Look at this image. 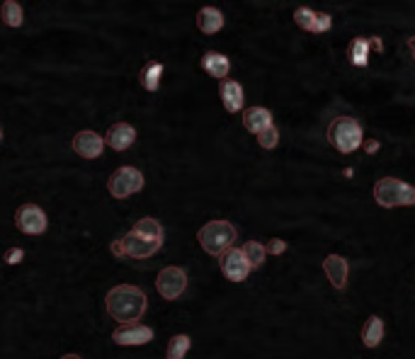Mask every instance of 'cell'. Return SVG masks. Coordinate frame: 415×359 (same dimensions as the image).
Returning <instances> with one entry per match:
<instances>
[{
    "label": "cell",
    "mask_w": 415,
    "mask_h": 359,
    "mask_svg": "<svg viewBox=\"0 0 415 359\" xmlns=\"http://www.w3.org/2000/svg\"><path fill=\"white\" fill-rule=\"evenodd\" d=\"M146 294L134 284H120L115 289L107 291L105 296V306H107V314L115 318L120 326L127 323H139V318L146 311Z\"/></svg>",
    "instance_id": "obj_1"
},
{
    "label": "cell",
    "mask_w": 415,
    "mask_h": 359,
    "mask_svg": "<svg viewBox=\"0 0 415 359\" xmlns=\"http://www.w3.org/2000/svg\"><path fill=\"white\" fill-rule=\"evenodd\" d=\"M199 245L204 248L209 255L221 257L236 240V226L231 221H209L199 228L197 233Z\"/></svg>",
    "instance_id": "obj_2"
},
{
    "label": "cell",
    "mask_w": 415,
    "mask_h": 359,
    "mask_svg": "<svg viewBox=\"0 0 415 359\" xmlns=\"http://www.w3.org/2000/svg\"><path fill=\"white\" fill-rule=\"evenodd\" d=\"M374 199L379 207H413L415 204V187L408 182L396 180V178H382L374 185Z\"/></svg>",
    "instance_id": "obj_3"
},
{
    "label": "cell",
    "mask_w": 415,
    "mask_h": 359,
    "mask_svg": "<svg viewBox=\"0 0 415 359\" xmlns=\"http://www.w3.org/2000/svg\"><path fill=\"white\" fill-rule=\"evenodd\" d=\"M328 141L340 153H352L362 146V127L352 117H335L328 124Z\"/></svg>",
    "instance_id": "obj_4"
},
{
    "label": "cell",
    "mask_w": 415,
    "mask_h": 359,
    "mask_svg": "<svg viewBox=\"0 0 415 359\" xmlns=\"http://www.w3.org/2000/svg\"><path fill=\"white\" fill-rule=\"evenodd\" d=\"M141 187H144V175H141V170H136L132 166H124L120 170H115L107 180V190L115 199L132 197V194L139 192Z\"/></svg>",
    "instance_id": "obj_5"
},
{
    "label": "cell",
    "mask_w": 415,
    "mask_h": 359,
    "mask_svg": "<svg viewBox=\"0 0 415 359\" xmlns=\"http://www.w3.org/2000/svg\"><path fill=\"white\" fill-rule=\"evenodd\" d=\"M156 289L163 299L173 301V299L182 296V291L187 289V274L182 267H163L158 272L156 279Z\"/></svg>",
    "instance_id": "obj_6"
},
{
    "label": "cell",
    "mask_w": 415,
    "mask_h": 359,
    "mask_svg": "<svg viewBox=\"0 0 415 359\" xmlns=\"http://www.w3.org/2000/svg\"><path fill=\"white\" fill-rule=\"evenodd\" d=\"M15 223L25 235H41L46 231V226H49L44 209L37 207V204H22L15 211Z\"/></svg>",
    "instance_id": "obj_7"
},
{
    "label": "cell",
    "mask_w": 415,
    "mask_h": 359,
    "mask_svg": "<svg viewBox=\"0 0 415 359\" xmlns=\"http://www.w3.org/2000/svg\"><path fill=\"white\" fill-rule=\"evenodd\" d=\"M163 240L161 238H146L141 233H127L122 238V248H124V255L127 257H134V260H146V257L156 255L161 250Z\"/></svg>",
    "instance_id": "obj_8"
},
{
    "label": "cell",
    "mask_w": 415,
    "mask_h": 359,
    "mask_svg": "<svg viewBox=\"0 0 415 359\" xmlns=\"http://www.w3.org/2000/svg\"><path fill=\"white\" fill-rule=\"evenodd\" d=\"M221 272L226 279L231 282H246L248 274H251V264H248L246 255H243L241 248H228L226 252L221 255Z\"/></svg>",
    "instance_id": "obj_9"
},
{
    "label": "cell",
    "mask_w": 415,
    "mask_h": 359,
    "mask_svg": "<svg viewBox=\"0 0 415 359\" xmlns=\"http://www.w3.org/2000/svg\"><path fill=\"white\" fill-rule=\"evenodd\" d=\"M112 340H115L117 345H124V347L146 345L153 340V331L148 326H141V323H127V326H120L115 333H112Z\"/></svg>",
    "instance_id": "obj_10"
},
{
    "label": "cell",
    "mask_w": 415,
    "mask_h": 359,
    "mask_svg": "<svg viewBox=\"0 0 415 359\" xmlns=\"http://www.w3.org/2000/svg\"><path fill=\"white\" fill-rule=\"evenodd\" d=\"M103 149H105V136L95 132H78L73 136V151L78 153L83 158H98L103 156Z\"/></svg>",
    "instance_id": "obj_11"
},
{
    "label": "cell",
    "mask_w": 415,
    "mask_h": 359,
    "mask_svg": "<svg viewBox=\"0 0 415 359\" xmlns=\"http://www.w3.org/2000/svg\"><path fill=\"white\" fill-rule=\"evenodd\" d=\"M134 141H136V129L132 124H127V122H117L105 134V144L115 151H127Z\"/></svg>",
    "instance_id": "obj_12"
},
{
    "label": "cell",
    "mask_w": 415,
    "mask_h": 359,
    "mask_svg": "<svg viewBox=\"0 0 415 359\" xmlns=\"http://www.w3.org/2000/svg\"><path fill=\"white\" fill-rule=\"evenodd\" d=\"M323 272L328 274L330 284H333L337 291H342L347 286V260L345 257L328 255L323 260Z\"/></svg>",
    "instance_id": "obj_13"
},
{
    "label": "cell",
    "mask_w": 415,
    "mask_h": 359,
    "mask_svg": "<svg viewBox=\"0 0 415 359\" xmlns=\"http://www.w3.org/2000/svg\"><path fill=\"white\" fill-rule=\"evenodd\" d=\"M243 127H246L248 132H253L255 136H258V134H263L265 129L272 127L270 109H265V107H248L246 112H243Z\"/></svg>",
    "instance_id": "obj_14"
},
{
    "label": "cell",
    "mask_w": 415,
    "mask_h": 359,
    "mask_svg": "<svg viewBox=\"0 0 415 359\" xmlns=\"http://www.w3.org/2000/svg\"><path fill=\"white\" fill-rule=\"evenodd\" d=\"M219 95H221V102L226 112H238L243 107V87L241 83H236V80H221V85H219Z\"/></svg>",
    "instance_id": "obj_15"
},
{
    "label": "cell",
    "mask_w": 415,
    "mask_h": 359,
    "mask_svg": "<svg viewBox=\"0 0 415 359\" xmlns=\"http://www.w3.org/2000/svg\"><path fill=\"white\" fill-rule=\"evenodd\" d=\"M201 68H204L211 78L221 80V78H226L228 75L231 63H228V58L224 54H219V51H206V54L201 56Z\"/></svg>",
    "instance_id": "obj_16"
},
{
    "label": "cell",
    "mask_w": 415,
    "mask_h": 359,
    "mask_svg": "<svg viewBox=\"0 0 415 359\" xmlns=\"http://www.w3.org/2000/svg\"><path fill=\"white\" fill-rule=\"evenodd\" d=\"M197 27L204 34H216L224 27V15L216 8H201L197 13Z\"/></svg>",
    "instance_id": "obj_17"
},
{
    "label": "cell",
    "mask_w": 415,
    "mask_h": 359,
    "mask_svg": "<svg viewBox=\"0 0 415 359\" xmlns=\"http://www.w3.org/2000/svg\"><path fill=\"white\" fill-rule=\"evenodd\" d=\"M369 39L367 37H354L352 42L347 46V56H350V63L357 68H364L369 63Z\"/></svg>",
    "instance_id": "obj_18"
},
{
    "label": "cell",
    "mask_w": 415,
    "mask_h": 359,
    "mask_svg": "<svg viewBox=\"0 0 415 359\" xmlns=\"http://www.w3.org/2000/svg\"><path fill=\"white\" fill-rule=\"evenodd\" d=\"M384 340V321L379 316H369L362 328V343L367 347H377Z\"/></svg>",
    "instance_id": "obj_19"
},
{
    "label": "cell",
    "mask_w": 415,
    "mask_h": 359,
    "mask_svg": "<svg viewBox=\"0 0 415 359\" xmlns=\"http://www.w3.org/2000/svg\"><path fill=\"white\" fill-rule=\"evenodd\" d=\"M161 78H163V63H158V61L146 63L144 70H141V85H144L148 92H156L158 87H161Z\"/></svg>",
    "instance_id": "obj_20"
},
{
    "label": "cell",
    "mask_w": 415,
    "mask_h": 359,
    "mask_svg": "<svg viewBox=\"0 0 415 359\" xmlns=\"http://www.w3.org/2000/svg\"><path fill=\"white\" fill-rule=\"evenodd\" d=\"M241 250H243V255H246V260L251 267H260V264L265 262V257H268V248H265L263 243H258V240H248Z\"/></svg>",
    "instance_id": "obj_21"
},
{
    "label": "cell",
    "mask_w": 415,
    "mask_h": 359,
    "mask_svg": "<svg viewBox=\"0 0 415 359\" xmlns=\"http://www.w3.org/2000/svg\"><path fill=\"white\" fill-rule=\"evenodd\" d=\"M0 15H3V22L8 27H20L22 25V8L15 3V0H5L3 8H0Z\"/></svg>",
    "instance_id": "obj_22"
},
{
    "label": "cell",
    "mask_w": 415,
    "mask_h": 359,
    "mask_svg": "<svg viewBox=\"0 0 415 359\" xmlns=\"http://www.w3.org/2000/svg\"><path fill=\"white\" fill-rule=\"evenodd\" d=\"M132 231L146 235V238H161L163 240V226L156 219H141V221H136Z\"/></svg>",
    "instance_id": "obj_23"
},
{
    "label": "cell",
    "mask_w": 415,
    "mask_h": 359,
    "mask_svg": "<svg viewBox=\"0 0 415 359\" xmlns=\"http://www.w3.org/2000/svg\"><path fill=\"white\" fill-rule=\"evenodd\" d=\"M187 350H189V338L187 335H175L173 340L168 343V359H182L187 355Z\"/></svg>",
    "instance_id": "obj_24"
},
{
    "label": "cell",
    "mask_w": 415,
    "mask_h": 359,
    "mask_svg": "<svg viewBox=\"0 0 415 359\" xmlns=\"http://www.w3.org/2000/svg\"><path fill=\"white\" fill-rule=\"evenodd\" d=\"M258 144H260V149L272 151L277 144H280V129H277L275 124H272L270 129H265L263 134H258Z\"/></svg>",
    "instance_id": "obj_25"
},
{
    "label": "cell",
    "mask_w": 415,
    "mask_h": 359,
    "mask_svg": "<svg viewBox=\"0 0 415 359\" xmlns=\"http://www.w3.org/2000/svg\"><path fill=\"white\" fill-rule=\"evenodd\" d=\"M294 22L301 29H308V32H311L313 22H316V13H313V10H308V8H299V10H294Z\"/></svg>",
    "instance_id": "obj_26"
},
{
    "label": "cell",
    "mask_w": 415,
    "mask_h": 359,
    "mask_svg": "<svg viewBox=\"0 0 415 359\" xmlns=\"http://www.w3.org/2000/svg\"><path fill=\"white\" fill-rule=\"evenodd\" d=\"M330 25H333L330 15H328V13H318V15H316V22H313V29H311V32H328Z\"/></svg>",
    "instance_id": "obj_27"
},
{
    "label": "cell",
    "mask_w": 415,
    "mask_h": 359,
    "mask_svg": "<svg viewBox=\"0 0 415 359\" xmlns=\"http://www.w3.org/2000/svg\"><path fill=\"white\" fill-rule=\"evenodd\" d=\"M265 248H268V252L270 255H282L284 250H287V243H284L282 238H272L268 245H265Z\"/></svg>",
    "instance_id": "obj_28"
},
{
    "label": "cell",
    "mask_w": 415,
    "mask_h": 359,
    "mask_svg": "<svg viewBox=\"0 0 415 359\" xmlns=\"http://www.w3.org/2000/svg\"><path fill=\"white\" fill-rule=\"evenodd\" d=\"M22 257H25V252H22V248H10L8 252H5V262H8V264L22 262Z\"/></svg>",
    "instance_id": "obj_29"
},
{
    "label": "cell",
    "mask_w": 415,
    "mask_h": 359,
    "mask_svg": "<svg viewBox=\"0 0 415 359\" xmlns=\"http://www.w3.org/2000/svg\"><path fill=\"white\" fill-rule=\"evenodd\" d=\"M110 250H112V255H115V257H127V255H124V248H122V238L120 240H112Z\"/></svg>",
    "instance_id": "obj_30"
},
{
    "label": "cell",
    "mask_w": 415,
    "mask_h": 359,
    "mask_svg": "<svg viewBox=\"0 0 415 359\" xmlns=\"http://www.w3.org/2000/svg\"><path fill=\"white\" fill-rule=\"evenodd\" d=\"M364 151L367 153H377L379 151V141H364Z\"/></svg>",
    "instance_id": "obj_31"
},
{
    "label": "cell",
    "mask_w": 415,
    "mask_h": 359,
    "mask_svg": "<svg viewBox=\"0 0 415 359\" xmlns=\"http://www.w3.org/2000/svg\"><path fill=\"white\" fill-rule=\"evenodd\" d=\"M408 49H411V54H413V58H415V37L408 39Z\"/></svg>",
    "instance_id": "obj_32"
},
{
    "label": "cell",
    "mask_w": 415,
    "mask_h": 359,
    "mask_svg": "<svg viewBox=\"0 0 415 359\" xmlns=\"http://www.w3.org/2000/svg\"><path fill=\"white\" fill-rule=\"evenodd\" d=\"M61 359H83V357H78V355H63Z\"/></svg>",
    "instance_id": "obj_33"
},
{
    "label": "cell",
    "mask_w": 415,
    "mask_h": 359,
    "mask_svg": "<svg viewBox=\"0 0 415 359\" xmlns=\"http://www.w3.org/2000/svg\"><path fill=\"white\" fill-rule=\"evenodd\" d=\"M0 141H3V129H0Z\"/></svg>",
    "instance_id": "obj_34"
}]
</instances>
